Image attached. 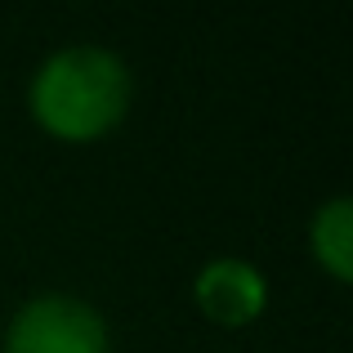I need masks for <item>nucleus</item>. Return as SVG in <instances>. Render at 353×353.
I'll list each match as a JSON object with an SVG mask.
<instances>
[{
	"mask_svg": "<svg viewBox=\"0 0 353 353\" xmlns=\"http://www.w3.org/2000/svg\"><path fill=\"white\" fill-rule=\"evenodd\" d=\"M192 300L215 327H250L268 304V282L255 264L237 255H219L192 277Z\"/></svg>",
	"mask_w": 353,
	"mask_h": 353,
	"instance_id": "3",
	"label": "nucleus"
},
{
	"mask_svg": "<svg viewBox=\"0 0 353 353\" xmlns=\"http://www.w3.org/2000/svg\"><path fill=\"white\" fill-rule=\"evenodd\" d=\"M5 353H112L103 313L68 291H45L18 304L5 327Z\"/></svg>",
	"mask_w": 353,
	"mask_h": 353,
	"instance_id": "2",
	"label": "nucleus"
},
{
	"mask_svg": "<svg viewBox=\"0 0 353 353\" xmlns=\"http://www.w3.org/2000/svg\"><path fill=\"white\" fill-rule=\"evenodd\" d=\"M309 246H313V259L336 282H349L353 277V201L349 197H331L327 206L313 210Z\"/></svg>",
	"mask_w": 353,
	"mask_h": 353,
	"instance_id": "4",
	"label": "nucleus"
},
{
	"mask_svg": "<svg viewBox=\"0 0 353 353\" xmlns=\"http://www.w3.org/2000/svg\"><path fill=\"white\" fill-rule=\"evenodd\" d=\"M134 99V77L125 59L103 45H68L36 68L27 108L36 125L68 143H90L117 130Z\"/></svg>",
	"mask_w": 353,
	"mask_h": 353,
	"instance_id": "1",
	"label": "nucleus"
}]
</instances>
